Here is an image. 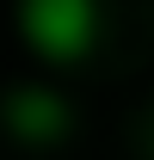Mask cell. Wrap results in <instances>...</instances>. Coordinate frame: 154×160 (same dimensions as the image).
<instances>
[{
	"mask_svg": "<svg viewBox=\"0 0 154 160\" xmlns=\"http://www.w3.org/2000/svg\"><path fill=\"white\" fill-rule=\"evenodd\" d=\"M0 123H6V136L13 142H31V148H49L74 129V105L49 92V86H13L6 99H0Z\"/></svg>",
	"mask_w": 154,
	"mask_h": 160,
	"instance_id": "7a4b0ae2",
	"label": "cell"
},
{
	"mask_svg": "<svg viewBox=\"0 0 154 160\" xmlns=\"http://www.w3.org/2000/svg\"><path fill=\"white\" fill-rule=\"evenodd\" d=\"M19 37L43 62H80L99 43V0H19Z\"/></svg>",
	"mask_w": 154,
	"mask_h": 160,
	"instance_id": "6da1fadb",
	"label": "cell"
}]
</instances>
